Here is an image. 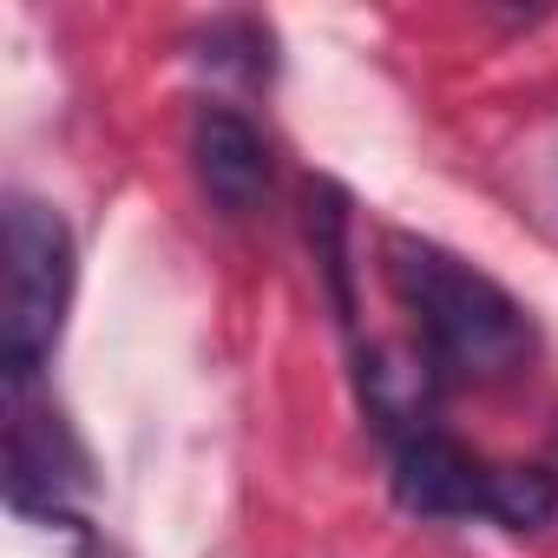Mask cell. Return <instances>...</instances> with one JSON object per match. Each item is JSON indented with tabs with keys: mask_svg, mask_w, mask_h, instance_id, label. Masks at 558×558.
<instances>
[{
	"mask_svg": "<svg viewBox=\"0 0 558 558\" xmlns=\"http://www.w3.org/2000/svg\"><path fill=\"white\" fill-rule=\"evenodd\" d=\"M486 519L506 532H538L558 519V473L551 466H499L486 473Z\"/></svg>",
	"mask_w": 558,
	"mask_h": 558,
	"instance_id": "obj_6",
	"label": "cell"
},
{
	"mask_svg": "<svg viewBox=\"0 0 558 558\" xmlns=\"http://www.w3.org/2000/svg\"><path fill=\"white\" fill-rule=\"evenodd\" d=\"M395 499L414 519H473L486 512V466L447 434H414L395 447Z\"/></svg>",
	"mask_w": 558,
	"mask_h": 558,
	"instance_id": "obj_4",
	"label": "cell"
},
{
	"mask_svg": "<svg viewBox=\"0 0 558 558\" xmlns=\"http://www.w3.org/2000/svg\"><path fill=\"white\" fill-rule=\"evenodd\" d=\"M8 303H0V368L8 388L27 395L34 375L53 362L66 303H73V230L40 197H8Z\"/></svg>",
	"mask_w": 558,
	"mask_h": 558,
	"instance_id": "obj_2",
	"label": "cell"
},
{
	"mask_svg": "<svg viewBox=\"0 0 558 558\" xmlns=\"http://www.w3.org/2000/svg\"><path fill=\"white\" fill-rule=\"evenodd\" d=\"M434 355H414V349H368L362 355V401H368V421H381V434L395 440H414V434H434L427 414H434Z\"/></svg>",
	"mask_w": 558,
	"mask_h": 558,
	"instance_id": "obj_5",
	"label": "cell"
},
{
	"mask_svg": "<svg viewBox=\"0 0 558 558\" xmlns=\"http://www.w3.org/2000/svg\"><path fill=\"white\" fill-rule=\"evenodd\" d=\"M381 263H388L395 296L414 310V323L427 336V355L440 368L473 375V381H499L532 355L525 310L493 283V276H480L473 263H460L440 243L408 236V230H388Z\"/></svg>",
	"mask_w": 558,
	"mask_h": 558,
	"instance_id": "obj_1",
	"label": "cell"
},
{
	"mask_svg": "<svg viewBox=\"0 0 558 558\" xmlns=\"http://www.w3.org/2000/svg\"><path fill=\"white\" fill-rule=\"evenodd\" d=\"M191 171H197L204 197L230 217H250L269 197V145L230 106H204L191 119Z\"/></svg>",
	"mask_w": 558,
	"mask_h": 558,
	"instance_id": "obj_3",
	"label": "cell"
}]
</instances>
